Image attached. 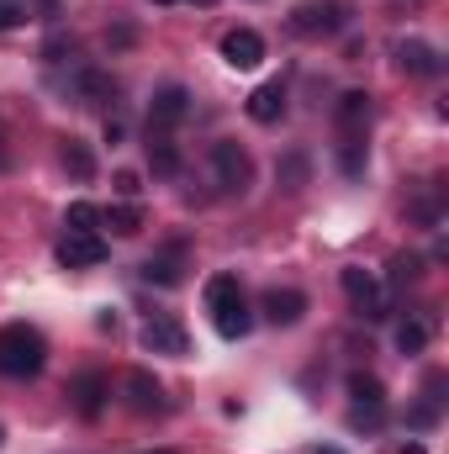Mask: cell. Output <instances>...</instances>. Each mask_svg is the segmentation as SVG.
<instances>
[{"label": "cell", "instance_id": "9a60e30c", "mask_svg": "<svg viewBox=\"0 0 449 454\" xmlns=\"http://www.w3.org/2000/svg\"><path fill=\"white\" fill-rule=\"evenodd\" d=\"M365 121H370V96L365 90H349L338 101V132H365Z\"/></svg>", "mask_w": 449, "mask_h": 454}, {"label": "cell", "instance_id": "d6986e66", "mask_svg": "<svg viewBox=\"0 0 449 454\" xmlns=\"http://www.w3.org/2000/svg\"><path fill=\"white\" fill-rule=\"evenodd\" d=\"M291 27H296V32H334L338 11H334V5H302V11L291 16Z\"/></svg>", "mask_w": 449, "mask_h": 454}, {"label": "cell", "instance_id": "44dd1931", "mask_svg": "<svg viewBox=\"0 0 449 454\" xmlns=\"http://www.w3.org/2000/svg\"><path fill=\"white\" fill-rule=\"evenodd\" d=\"M101 223L112 227L116 238H132V232L143 227V212H138V207L127 201V207H106V212H101Z\"/></svg>", "mask_w": 449, "mask_h": 454}, {"label": "cell", "instance_id": "ffe728a7", "mask_svg": "<svg viewBox=\"0 0 449 454\" xmlns=\"http://www.w3.org/2000/svg\"><path fill=\"white\" fill-rule=\"evenodd\" d=\"M64 164H69L75 180H96V153H91L80 137H64Z\"/></svg>", "mask_w": 449, "mask_h": 454}, {"label": "cell", "instance_id": "7c38bea8", "mask_svg": "<svg viewBox=\"0 0 449 454\" xmlns=\"http://www.w3.org/2000/svg\"><path fill=\"white\" fill-rule=\"evenodd\" d=\"M397 64H402V69H407V74H423V80H429V74H439V69H445V59H439V48H429V43H418V37H413V43H402V48H397Z\"/></svg>", "mask_w": 449, "mask_h": 454}, {"label": "cell", "instance_id": "4dcf8cb0", "mask_svg": "<svg viewBox=\"0 0 449 454\" xmlns=\"http://www.w3.org/2000/svg\"><path fill=\"white\" fill-rule=\"evenodd\" d=\"M196 5H217V0H196Z\"/></svg>", "mask_w": 449, "mask_h": 454}, {"label": "cell", "instance_id": "d6a6232c", "mask_svg": "<svg viewBox=\"0 0 449 454\" xmlns=\"http://www.w3.org/2000/svg\"><path fill=\"white\" fill-rule=\"evenodd\" d=\"M164 454H169V450H164Z\"/></svg>", "mask_w": 449, "mask_h": 454}, {"label": "cell", "instance_id": "1f68e13d", "mask_svg": "<svg viewBox=\"0 0 449 454\" xmlns=\"http://www.w3.org/2000/svg\"><path fill=\"white\" fill-rule=\"evenodd\" d=\"M0 444H5V428H0Z\"/></svg>", "mask_w": 449, "mask_h": 454}, {"label": "cell", "instance_id": "3957f363", "mask_svg": "<svg viewBox=\"0 0 449 454\" xmlns=\"http://www.w3.org/2000/svg\"><path fill=\"white\" fill-rule=\"evenodd\" d=\"M343 296H349V307H354L365 323H386V317H391V296H386V286H381L370 270H359V264L343 270Z\"/></svg>", "mask_w": 449, "mask_h": 454}, {"label": "cell", "instance_id": "52a82bcc", "mask_svg": "<svg viewBox=\"0 0 449 454\" xmlns=\"http://www.w3.org/2000/svg\"><path fill=\"white\" fill-rule=\"evenodd\" d=\"M69 396H75V412H80L85 423H96V418L106 412V396H112V380H106L101 370H85V375H75V386H69Z\"/></svg>", "mask_w": 449, "mask_h": 454}, {"label": "cell", "instance_id": "e0dca14e", "mask_svg": "<svg viewBox=\"0 0 449 454\" xmlns=\"http://www.w3.org/2000/svg\"><path fill=\"white\" fill-rule=\"evenodd\" d=\"M338 169L349 180L365 175V132H338Z\"/></svg>", "mask_w": 449, "mask_h": 454}, {"label": "cell", "instance_id": "484cf974", "mask_svg": "<svg viewBox=\"0 0 449 454\" xmlns=\"http://www.w3.org/2000/svg\"><path fill=\"white\" fill-rule=\"evenodd\" d=\"M27 21V5H16V0H0V32H11V27H21Z\"/></svg>", "mask_w": 449, "mask_h": 454}, {"label": "cell", "instance_id": "6da1fadb", "mask_svg": "<svg viewBox=\"0 0 449 454\" xmlns=\"http://www.w3.org/2000/svg\"><path fill=\"white\" fill-rule=\"evenodd\" d=\"M43 364H48V343H43L37 328H27V323H5L0 328V375L32 380Z\"/></svg>", "mask_w": 449, "mask_h": 454}, {"label": "cell", "instance_id": "f546056e", "mask_svg": "<svg viewBox=\"0 0 449 454\" xmlns=\"http://www.w3.org/2000/svg\"><path fill=\"white\" fill-rule=\"evenodd\" d=\"M154 5H180V0H154Z\"/></svg>", "mask_w": 449, "mask_h": 454}, {"label": "cell", "instance_id": "7a4b0ae2", "mask_svg": "<svg viewBox=\"0 0 449 454\" xmlns=\"http://www.w3.org/2000/svg\"><path fill=\"white\" fill-rule=\"evenodd\" d=\"M207 312H212V328H217L223 339H243V333L254 328L248 301H243V291H238L232 275H212V280H207Z\"/></svg>", "mask_w": 449, "mask_h": 454}, {"label": "cell", "instance_id": "ba28073f", "mask_svg": "<svg viewBox=\"0 0 449 454\" xmlns=\"http://www.w3.org/2000/svg\"><path fill=\"white\" fill-rule=\"evenodd\" d=\"M223 59L232 69H259V64H264V37H259L254 27H232L223 37Z\"/></svg>", "mask_w": 449, "mask_h": 454}, {"label": "cell", "instance_id": "277c9868", "mask_svg": "<svg viewBox=\"0 0 449 454\" xmlns=\"http://www.w3.org/2000/svg\"><path fill=\"white\" fill-rule=\"evenodd\" d=\"M212 164H217V180H223V191H248L254 185V159L243 153V143H232V137H223V143H212Z\"/></svg>", "mask_w": 449, "mask_h": 454}, {"label": "cell", "instance_id": "ac0fdd59", "mask_svg": "<svg viewBox=\"0 0 449 454\" xmlns=\"http://www.w3.org/2000/svg\"><path fill=\"white\" fill-rule=\"evenodd\" d=\"M349 396H354V407H386V386H381V375H365V370L349 375Z\"/></svg>", "mask_w": 449, "mask_h": 454}, {"label": "cell", "instance_id": "83f0119b", "mask_svg": "<svg viewBox=\"0 0 449 454\" xmlns=\"http://www.w3.org/2000/svg\"><path fill=\"white\" fill-rule=\"evenodd\" d=\"M397 454H429V450H423V444H402Z\"/></svg>", "mask_w": 449, "mask_h": 454}, {"label": "cell", "instance_id": "d4e9b609", "mask_svg": "<svg viewBox=\"0 0 449 454\" xmlns=\"http://www.w3.org/2000/svg\"><path fill=\"white\" fill-rule=\"evenodd\" d=\"M418 270H423V259H418V254L397 259V264H391V286H407V280H418Z\"/></svg>", "mask_w": 449, "mask_h": 454}, {"label": "cell", "instance_id": "9c48e42d", "mask_svg": "<svg viewBox=\"0 0 449 454\" xmlns=\"http://www.w3.org/2000/svg\"><path fill=\"white\" fill-rule=\"evenodd\" d=\"M143 280L148 286H180L185 280V243H169V248L148 254L143 259Z\"/></svg>", "mask_w": 449, "mask_h": 454}, {"label": "cell", "instance_id": "f1b7e54d", "mask_svg": "<svg viewBox=\"0 0 449 454\" xmlns=\"http://www.w3.org/2000/svg\"><path fill=\"white\" fill-rule=\"evenodd\" d=\"M312 454H343V450H323V444H318V450H312Z\"/></svg>", "mask_w": 449, "mask_h": 454}, {"label": "cell", "instance_id": "5b68a950", "mask_svg": "<svg viewBox=\"0 0 449 454\" xmlns=\"http://www.w3.org/2000/svg\"><path fill=\"white\" fill-rule=\"evenodd\" d=\"M138 343H143L148 354H169V359H185V354H191V333H185L175 317H154V323H143Z\"/></svg>", "mask_w": 449, "mask_h": 454}, {"label": "cell", "instance_id": "2e32d148", "mask_svg": "<svg viewBox=\"0 0 449 454\" xmlns=\"http://www.w3.org/2000/svg\"><path fill=\"white\" fill-rule=\"evenodd\" d=\"M148 164H154V175H180V148L164 132H148Z\"/></svg>", "mask_w": 449, "mask_h": 454}, {"label": "cell", "instance_id": "603a6c76", "mask_svg": "<svg viewBox=\"0 0 449 454\" xmlns=\"http://www.w3.org/2000/svg\"><path fill=\"white\" fill-rule=\"evenodd\" d=\"M64 227H69V232H96V227H101V207H96V201H75V207L64 212Z\"/></svg>", "mask_w": 449, "mask_h": 454}, {"label": "cell", "instance_id": "4316f807", "mask_svg": "<svg viewBox=\"0 0 449 454\" xmlns=\"http://www.w3.org/2000/svg\"><path fill=\"white\" fill-rule=\"evenodd\" d=\"M116 196H127V201H132V196H138V191H143V180H138V175H132V169H116Z\"/></svg>", "mask_w": 449, "mask_h": 454}, {"label": "cell", "instance_id": "8992f818", "mask_svg": "<svg viewBox=\"0 0 449 454\" xmlns=\"http://www.w3.org/2000/svg\"><path fill=\"white\" fill-rule=\"evenodd\" d=\"M53 254H59L64 270H91V264L106 259V238H101V232H64Z\"/></svg>", "mask_w": 449, "mask_h": 454}, {"label": "cell", "instance_id": "8fae6325", "mask_svg": "<svg viewBox=\"0 0 449 454\" xmlns=\"http://www.w3.org/2000/svg\"><path fill=\"white\" fill-rule=\"evenodd\" d=\"M148 116H154V127H175V121H185V116H191V90H185V85H164V90L154 96Z\"/></svg>", "mask_w": 449, "mask_h": 454}, {"label": "cell", "instance_id": "7402d4cb", "mask_svg": "<svg viewBox=\"0 0 449 454\" xmlns=\"http://www.w3.org/2000/svg\"><path fill=\"white\" fill-rule=\"evenodd\" d=\"M397 348H402V354H423V348H429V323H423V317H407V323L397 328Z\"/></svg>", "mask_w": 449, "mask_h": 454}, {"label": "cell", "instance_id": "cb8c5ba5", "mask_svg": "<svg viewBox=\"0 0 449 454\" xmlns=\"http://www.w3.org/2000/svg\"><path fill=\"white\" fill-rule=\"evenodd\" d=\"M280 185H286V191H302V185H307V159H302V153H291V159L280 164Z\"/></svg>", "mask_w": 449, "mask_h": 454}, {"label": "cell", "instance_id": "4fadbf2b", "mask_svg": "<svg viewBox=\"0 0 449 454\" xmlns=\"http://www.w3.org/2000/svg\"><path fill=\"white\" fill-rule=\"evenodd\" d=\"M248 116H254L259 127H270V121L286 116V90H280V80H275V85H259V90L248 96Z\"/></svg>", "mask_w": 449, "mask_h": 454}, {"label": "cell", "instance_id": "30bf717a", "mask_svg": "<svg viewBox=\"0 0 449 454\" xmlns=\"http://www.w3.org/2000/svg\"><path fill=\"white\" fill-rule=\"evenodd\" d=\"M302 312H307V296H302V291H291V286L264 291V323H275V328H296Z\"/></svg>", "mask_w": 449, "mask_h": 454}, {"label": "cell", "instance_id": "5bb4252c", "mask_svg": "<svg viewBox=\"0 0 449 454\" xmlns=\"http://www.w3.org/2000/svg\"><path fill=\"white\" fill-rule=\"evenodd\" d=\"M127 402H132L138 412H159V407H164V391H159V380H154L148 370H132V375H127Z\"/></svg>", "mask_w": 449, "mask_h": 454}]
</instances>
